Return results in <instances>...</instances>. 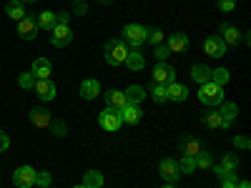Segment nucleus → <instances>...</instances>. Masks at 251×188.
Here are the masks:
<instances>
[{
  "instance_id": "15",
  "label": "nucleus",
  "mask_w": 251,
  "mask_h": 188,
  "mask_svg": "<svg viewBox=\"0 0 251 188\" xmlns=\"http://www.w3.org/2000/svg\"><path fill=\"white\" fill-rule=\"evenodd\" d=\"M141 108L136 106V103H126V106L121 108V120L123 123H128V125H136L138 120H141Z\"/></svg>"
},
{
  "instance_id": "29",
  "label": "nucleus",
  "mask_w": 251,
  "mask_h": 188,
  "mask_svg": "<svg viewBox=\"0 0 251 188\" xmlns=\"http://www.w3.org/2000/svg\"><path fill=\"white\" fill-rule=\"evenodd\" d=\"M123 95H126V100H128V103H136V106H138V103L146 98V91H143L141 86H131V88L126 91Z\"/></svg>"
},
{
  "instance_id": "1",
  "label": "nucleus",
  "mask_w": 251,
  "mask_h": 188,
  "mask_svg": "<svg viewBox=\"0 0 251 188\" xmlns=\"http://www.w3.org/2000/svg\"><path fill=\"white\" fill-rule=\"evenodd\" d=\"M103 55H106L108 66H121V63L126 60V55H128V46H126L123 40L111 38L108 43H106V48H103Z\"/></svg>"
},
{
  "instance_id": "39",
  "label": "nucleus",
  "mask_w": 251,
  "mask_h": 188,
  "mask_svg": "<svg viewBox=\"0 0 251 188\" xmlns=\"http://www.w3.org/2000/svg\"><path fill=\"white\" fill-rule=\"evenodd\" d=\"M236 8V0H219V10H224V13H231Z\"/></svg>"
},
{
  "instance_id": "22",
  "label": "nucleus",
  "mask_w": 251,
  "mask_h": 188,
  "mask_svg": "<svg viewBox=\"0 0 251 188\" xmlns=\"http://www.w3.org/2000/svg\"><path fill=\"white\" fill-rule=\"evenodd\" d=\"M191 78H194V83L203 86V83L211 80V68L203 66V63H199V66H194V68H191Z\"/></svg>"
},
{
  "instance_id": "44",
  "label": "nucleus",
  "mask_w": 251,
  "mask_h": 188,
  "mask_svg": "<svg viewBox=\"0 0 251 188\" xmlns=\"http://www.w3.org/2000/svg\"><path fill=\"white\" fill-rule=\"evenodd\" d=\"M239 188H251V183H249V181H241V183H239Z\"/></svg>"
},
{
  "instance_id": "12",
  "label": "nucleus",
  "mask_w": 251,
  "mask_h": 188,
  "mask_svg": "<svg viewBox=\"0 0 251 188\" xmlns=\"http://www.w3.org/2000/svg\"><path fill=\"white\" fill-rule=\"evenodd\" d=\"M35 95L40 98V100H53L55 98V83L50 80V78H46V80H35Z\"/></svg>"
},
{
  "instance_id": "24",
  "label": "nucleus",
  "mask_w": 251,
  "mask_h": 188,
  "mask_svg": "<svg viewBox=\"0 0 251 188\" xmlns=\"http://www.w3.org/2000/svg\"><path fill=\"white\" fill-rule=\"evenodd\" d=\"M201 123L206 125V128H224V120H221V116H219V111H216V108H214V111L201 113Z\"/></svg>"
},
{
  "instance_id": "2",
  "label": "nucleus",
  "mask_w": 251,
  "mask_h": 188,
  "mask_svg": "<svg viewBox=\"0 0 251 188\" xmlns=\"http://www.w3.org/2000/svg\"><path fill=\"white\" fill-rule=\"evenodd\" d=\"M199 100L203 103V106H221L224 103V88L208 80L199 88Z\"/></svg>"
},
{
  "instance_id": "10",
  "label": "nucleus",
  "mask_w": 251,
  "mask_h": 188,
  "mask_svg": "<svg viewBox=\"0 0 251 188\" xmlns=\"http://www.w3.org/2000/svg\"><path fill=\"white\" fill-rule=\"evenodd\" d=\"M171 80H176L174 66H169V63H156V68H153V83L166 86V83H171Z\"/></svg>"
},
{
  "instance_id": "7",
  "label": "nucleus",
  "mask_w": 251,
  "mask_h": 188,
  "mask_svg": "<svg viewBox=\"0 0 251 188\" xmlns=\"http://www.w3.org/2000/svg\"><path fill=\"white\" fill-rule=\"evenodd\" d=\"M71 40H73L71 25H55V28L50 30V43H53L55 48H66Z\"/></svg>"
},
{
  "instance_id": "13",
  "label": "nucleus",
  "mask_w": 251,
  "mask_h": 188,
  "mask_svg": "<svg viewBox=\"0 0 251 188\" xmlns=\"http://www.w3.org/2000/svg\"><path fill=\"white\" fill-rule=\"evenodd\" d=\"M98 95H100V83L96 78H88V80L80 83V98L83 100H93Z\"/></svg>"
},
{
  "instance_id": "33",
  "label": "nucleus",
  "mask_w": 251,
  "mask_h": 188,
  "mask_svg": "<svg viewBox=\"0 0 251 188\" xmlns=\"http://www.w3.org/2000/svg\"><path fill=\"white\" fill-rule=\"evenodd\" d=\"M151 98H153L156 103H166V100H169V95H166V86H161V83H153V86H151Z\"/></svg>"
},
{
  "instance_id": "45",
  "label": "nucleus",
  "mask_w": 251,
  "mask_h": 188,
  "mask_svg": "<svg viewBox=\"0 0 251 188\" xmlns=\"http://www.w3.org/2000/svg\"><path fill=\"white\" fill-rule=\"evenodd\" d=\"M20 3H23V5H25V3H35V0H20Z\"/></svg>"
},
{
  "instance_id": "38",
  "label": "nucleus",
  "mask_w": 251,
  "mask_h": 188,
  "mask_svg": "<svg viewBox=\"0 0 251 188\" xmlns=\"http://www.w3.org/2000/svg\"><path fill=\"white\" fill-rule=\"evenodd\" d=\"M153 50H156V60H158V63H166V58H169V55H171V50H169V48H166L163 43H161V46H156Z\"/></svg>"
},
{
  "instance_id": "49",
  "label": "nucleus",
  "mask_w": 251,
  "mask_h": 188,
  "mask_svg": "<svg viewBox=\"0 0 251 188\" xmlns=\"http://www.w3.org/2000/svg\"><path fill=\"white\" fill-rule=\"evenodd\" d=\"M73 3H75V0H73Z\"/></svg>"
},
{
  "instance_id": "47",
  "label": "nucleus",
  "mask_w": 251,
  "mask_h": 188,
  "mask_svg": "<svg viewBox=\"0 0 251 188\" xmlns=\"http://www.w3.org/2000/svg\"><path fill=\"white\" fill-rule=\"evenodd\" d=\"M98 3H111V0H98Z\"/></svg>"
},
{
  "instance_id": "26",
  "label": "nucleus",
  "mask_w": 251,
  "mask_h": 188,
  "mask_svg": "<svg viewBox=\"0 0 251 188\" xmlns=\"http://www.w3.org/2000/svg\"><path fill=\"white\" fill-rule=\"evenodd\" d=\"M199 151H201V143H199L196 138H191V136L181 138V153H183V156H196Z\"/></svg>"
},
{
  "instance_id": "40",
  "label": "nucleus",
  "mask_w": 251,
  "mask_h": 188,
  "mask_svg": "<svg viewBox=\"0 0 251 188\" xmlns=\"http://www.w3.org/2000/svg\"><path fill=\"white\" fill-rule=\"evenodd\" d=\"M55 23H58V25H68V23H71V13H66V10L55 13Z\"/></svg>"
},
{
  "instance_id": "43",
  "label": "nucleus",
  "mask_w": 251,
  "mask_h": 188,
  "mask_svg": "<svg viewBox=\"0 0 251 188\" xmlns=\"http://www.w3.org/2000/svg\"><path fill=\"white\" fill-rule=\"evenodd\" d=\"M75 13H78V15L86 13V3H80V0H75Z\"/></svg>"
},
{
  "instance_id": "6",
  "label": "nucleus",
  "mask_w": 251,
  "mask_h": 188,
  "mask_svg": "<svg viewBox=\"0 0 251 188\" xmlns=\"http://www.w3.org/2000/svg\"><path fill=\"white\" fill-rule=\"evenodd\" d=\"M13 183L18 188H33L35 186V168H30V165H20V168L13 173Z\"/></svg>"
},
{
  "instance_id": "35",
  "label": "nucleus",
  "mask_w": 251,
  "mask_h": 188,
  "mask_svg": "<svg viewBox=\"0 0 251 188\" xmlns=\"http://www.w3.org/2000/svg\"><path fill=\"white\" fill-rule=\"evenodd\" d=\"M35 75L33 73H20V78H18V83H20V88H33L35 86Z\"/></svg>"
},
{
  "instance_id": "37",
  "label": "nucleus",
  "mask_w": 251,
  "mask_h": 188,
  "mask_svg": "<svg viewBox=\"0 0 251 188\" xmlns=\"http://www.w3.org/2000/svg\"><path fill=\"white\" fill-rule=\"evenodd\" d=\"M221 188H239V178H236V173L224 176V178H221Z\"/></svg>"
},
{
  "instance_id": "5",
  "label": "nucleus",
  "mask_w": 251,
  "mask_h": 188,
  "mask_svg": "<svg viewBox=\"0 0 251 188\" xmlns=\"http://www.w3.org/2000/svg\"><path fill=\"white\" fill-rule=\"evenodd\" d=\"M38 30H40V28H38V15L25 13L23 20H18V35L23 38V40H33Z\"/></svg>"
},
{
  "instance_id": "36",
  "label": "nucleus",
  "mask_w": 251,
  "mask_h": 188,
  "mask_svg": "<svg viewBox=\"0 0 251 188\" xmlns=\"http://www.w3.org/2000/svg\"><path fill=\"white\" fill-rule=\"evenodd\" d=\"M35 186H40V188H48V186H50V173H48V171H40V173H35Z\"/></svg>"
},
{
  "instance_id": "42",
  "label": "nucleus",
  "mask_w": 251,
  "mask_h": 188,
  "mask_svg": "<svg viewBox=\"0 0 251 188\" xmlns=\"http://www.w3.org/2000/svg\"><path fill=\"white\" fill-rule=\"evenodd\" d=\"M8 148H10V138H8V133L0 131V151H8Z\"/></svg>"
},
{
  "instance_id": "34",
  "label": "nucleus",
  "mask_w": 251,
  "mask_h": 188,
  "mask_svg": "<svg viewBox=\"0 0 251 188\" xmlns=\"http://www.w3.org/2000/svg\"><path fill=\"white\" fill-rule=\"evenodd\" d=\"M178 171H181V173H194V171H196L194 156H183V158L178 161Z\"/></svg>"
},
{
  "instance_id": "16",
  "label": "nucleus",
  "mask_w": 251,
  "mask_h": 188,
  "mask_svg": "<svg viewBox=\"0 0 251 188\" xmlns=\"http://www.w3.org/2000/svg\"><path fill=\"white\" fill-rule=\"evenodd\" d=\"M30 73H33V75H35L38 80H46V78H50V73H53V66H50V60H48V58H38V60L33 63Z\"/></svg>"
},
{
  "instance_id": "41",
  "label": "nucleus",
  "mask_w": 251,
  "mask_h": 188,
  "mask_svg": "<svg viewBox=\"0 0 251 188\" xmlns=\"http://www.w3.org/2000/svg\"><path fill=\"white\" fill-rule=\"evenodd\" d=\"M234 145H239V148H244V151H246L251 143H249V138H244V136H234Z\"/></svg>"
},
{
  "instance_id": "3",
  "label": "nucleus",
  "mask_w": 251,
  "mask_h": 188,
  "mask_svg": "<svg viewBox=\"0 0 251 188\" xmlns=\"http://www.w3.org/2000/svg\"><path fill=\"white\" fill-rule=\"evenodd\" d=\"M146 30L149 28H143V25H136V23H131V25H126L123 28V43H128L131 48H141L143 43H146Z\"/></svg>"
},
{
  "instance_id": "50",
  "label": "nucleus",
  "mask_w": 251,
  "mask_h": 188,
  "mask_svg": "<svg viewBox=\"0 0 251 188\" xmlns=\"http://www.w3.org/2000/svg\"><path fill=\"white\" fill-rule=\"evenodd\" d=\"M48 188H50V186H48Z\"/></svg>"
},
{
  "instance_id": "9",
  "label": "nucleus",
  "mask_w": 251,
  "mask_h": 188,
  "mask_svg": "<svg viewBox=\"0 0 251 188\" xmlns=\"http://www.w3.org/2000/svg\"><path fill=\"white\" fill-rule=\"evenodd\" d=\"M158 171H161V178L166 181V183H176L178 181V163L174 161V158H163L161 161V165H158Z\"/></svg>"
},
{
  "instance_id": "20",
  "label": "nucleus",
  "mask_w": 251,
  "mask_h": 188,
  "mask_svg": "<svg viewBox=\"0 0 251 188\" xmlns=\"http://www.w3.org/2000/svg\"><path fill=\"white\" fill-rule=\"evenodd\" d=\"M219 116H221V120H224V128H228V125L234 123V118L239 116V108H236V103H221V111H219Z\"/></svg>"
},
{
  "instance_id": "4",
  "label": "nucleus",
  "mask_w": 251,
  "mask_h": 188,
  "mask_svg": "<svg viewBox=\"0 0 251 188\" xmlns=\"http://www.w3.org/2000/svg\"><path fill=\"white\" fill-rule=\"evenodd\" d=\"M98 123H100V128H103V131L116 133L121 125H123V120H121V111H116V108H106V111L98 116Z\"/></svg>"
},
{
  "instance_id": "11",
  "label": "nucleus",
  "mask_w": 251,
  "mask_h": 188,
  "mask_svg": "<svg viewBox=\"0 0 251 188\" xmlns=\"http://www.w3.org/2000/svg\"><path fill=\"white\" fill-rule=\"evenodd\" d=\"M30 123L35 125V128H50L53 125V116L48 108H33L30 111Z\"/></svg>"
},
{
  "instance_id": "17",
  "label": "nucleus",
  "mask_w": 251,
  "mask_h": 188,
  "mask_svg": "<svg viewBox=\"0 0 251 188\" xmlns=\"http://www.w3.org/2000/svg\"><path fill=\"white\" fill-rule=\"evenodd\" d=\"M166 48H169L171 53H183L188 48V35L186 33H174L169 35V43H166Z\"/></svg>"
},
{
  "instance_id": "46",
  "label": "nucleus",
  "mask_w": 251,
  "mask_h": 188,
  "mask_svg": "<svg viewBox=\"0 0 251 188\" xmlns=\"http://www.w3.org/2000/svg\"><path fill=\"white\" fill-rule=\"evenodd\" d=\"M161 188H174V186H171V183H166V186H161Z\"/></svg>"
},
{
  "instance_id": "27",
  "label": "nucleus",
  "mask_w": 251,
  "mask_h": 188,
  "mask_svg": "<svg viewBox=\"0 0 251 188\" xmlns=\"http://www.w3.org/2000/svg\"><path fill=\"white\" fill-rule=\"evenodd\" d=\"M58 23H55V13H50V10H43V13H40L38 15V28H43V30H53Z\"/></svg>"
},
{
  "instance_id": "18",
  "label": "nucleus",
  "mask_w": 251,
  "mask_h": 188,
  "mask_svg": "<svg viewBox=\"0 0 251 188\" xmlns=\"http://www.w3.org/2000/svg\"><path fill=\"white\" fill-rule=\"evenodd\" d=\"M126 66H128V70H143V66H146V60H143V55H141V50L138 48H128V55H126Z\"/></svg>"
},
{
  "instance_id": "14",
  "label": "nucleus",
  "mask_w": 251,
  "mask_h": 188,
  "mask_svg": "<svg viewBox=\"0 0 251 188\" xmlns=\"http://www.w3.org/2000/svg\"><path fill=\"white\" fill-rule=\"evenodd\" d=\"M166 95H169V100L183 103L188 98V88L181 86V83H176V80H171V83H166Z\"/></svg>"
},
{
  "instance_id": "23",
  "label": "nucleus",
  "mask_w": 251,
  "mask_h": 188,
  "mask_svg": "<svg viewBox=\"0 0 251 188\" xmlns=\"http://www.w3.org/2000/svg\"><path fill=\"white\" fill-rule=\"evenodd\" d=\"M5 13H8L10 20H15V23H18V20L25 18V5L20 3V0H10V3L5 5Z\"/></svg>"
},
{
  "instance_id": "31",
  "label": "nucleus",
  "mask_w": 251,
  "mask_h": 188,
  "mask_svg": "<svg viewBox=\"0 0 251 188\" xmlns=\"http://www.w3.org/2000/svg\"><path fill=\"white\" fill-rule=\"evenodd\" d=\"M228 78H231V73H228L226 68L211 70V83H216V86H221V88H224V83H228Z\"/></svg>"
},
{
  "instance_id": "25",
  "label": "nucleus",
  "mask_w": 251,
  "mask_h": 188,
  "mask_svg": "<svg viewBox=\"0 0 251 188\" xmlns=\"http://www.w3.org/2000/svg\"><path fill=\"white\" fill-rule=\"evenodd\" d=\"M194 161H196V168H201V171H211L214 168V156L208 151H203V148L194 156Z\"/></svg>"
},
{
  "instance_id": "30",
  "label": "nucleus",
  "mask_w": 251,
  "mask_h": 188,
  "mask_svg": "<svg viewBox=\"0 0 251 188\" xmlns=\"http://www.w3.org/2000/svg\"><path fill=\"white\" fill-rule=\"evenodd\" d=\"M236 165H239L236 153H226V156H224V161H221V168H224L226 173H236Z\"/></svg>"
},
{
  "instance_id": "48",
  "label": "nucleus",
  "mask_w": 251,
  "mask_h": 188,
  "mask_svg": "<svg viewBox=\"0 0 251 188\" xmlns=\"http://www.w3.org/2000/svg\"><path fill=\"white\" fill-rule=\"evenodd\" d=\"M73 188H86V186H83V183H80V186H73Z\"/></svg>"
},
{
  "instance_id": "19",
  "label": "nucleus",
  "mask_w": 251,
  "mask_h": 188,
  "mask_svg": "<svg viewBox=\"0 0 251 188\" xmlns=\"http://www.w3.org/2000/svg\"><path fill=\"white\" fill-rule=\"evenodd\" d=\"M219 33H221L219 38L224 40V43H226V46H236V43H239V40H241V33H239V30H236V28H234L231 23H224Z\"/></svg>"
},
{
  "instance_id": "32",
  "label": "nucleus",
  "mask_w": 251,
  "mask_h": 188,
  "mask_svg": "<svg viewBox=\"0 0 251 188\" xmlns=\"http://www.w3.org/2000/svg\"><path fill=\"white\" fill-rule=\"evenodd\" d=\"M146 43H151L153 48L161 46V43H163V33H161L158 28H149V30H146Z\"/></svg>"
},
{
  "instance_id": "21",
  "label": "nucleus",
  "mask_w": 251,
  "mask_h": 188,
  "mask_svg": "<svg viewBox=\"0 0 251 188\" xmlns=\"http://www.w3.org/2000/svg\"><path fill=\"white\" fill-rule=\"evenodd\" d=\"M103 98H106V106H108V108H116V111H121V108L126 106V103H128V100H126V95H123L121 91H116V88H113V91H108Z\"/></svg>"
},
{
  "instance_id": "28",
  "label": "nucleus",
  "mask_w": 251,
  "mask_h": 188,
  "mask_svg": "<svg viewBox=\"0 0 251 188\" xmlns=\"http://www.w3.org/2000/svg\"><path fill=\"white\" fill-rule=\"evenodd\" d=\"M83 186H86V188H103L100 171H86V176H83Z\"/></svg>"
},
{
  "instance_id": "8",
  "label": "nucleus",
  "mask_w": 251,
  "mask_h": 188,
  "mask_svg": "<svg viewBox=\"0 0 251 188\" xmlns=\"http://www.w3.org/2000/svg\"><path fill=\"white\" fill-rule=\"evenodd\" d=\"M203 53L208 58H221V55H226V43L219 35H208L206 43H203Z\"/></svg>"
}]
</instances>
